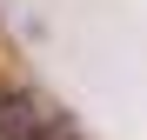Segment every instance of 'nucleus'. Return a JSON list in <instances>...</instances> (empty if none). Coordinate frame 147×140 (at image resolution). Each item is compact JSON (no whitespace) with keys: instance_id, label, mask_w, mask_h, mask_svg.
Masks as SVG:
<instances>
[{"instance_id":"1","label":"nucleus","mask_w":147,"mask_h":140,"mask_svg":"<svg viewBox=\"0 0 147 140\" xmlns=\"http://www.w3.org/2000/svg\"><path fill=\"white\" fill-rule=\"evenodd\" d=\"M67 140H74V133H67Z\"/></svg>"}]
</instances>
